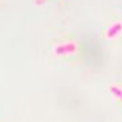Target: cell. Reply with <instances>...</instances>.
Wrapping results in <instances>:
<instances>
[{
  "label": "cell",
  "instance_id": "1",
  "mask_svg": "<svg viewBox=\"0 0 122 122\" xmlns=\"http://www.w3.org/2000/svg\"><path fill=\"white\" fill-rule=\"evenodd\" d=\"M77 50V45L73 42H70V43H64V44H60L56 45L54 48V53L56 55H65V54H72Z\"/></svg>",
  "mask_w": 122,
  "mask_h": 122
},
{
  "label": "cell",
  "instance_id": "2",
  "mask_svg": "<svg viewBox=\"0 0 122 122\" xmlns=\"http://www.w3.org/2000/svg\"><path fill=\"white\" fill-rule=\"evenodd\" d=\"M121 32H122V22H121V21H117V22H115L112 26H111V27L106 30L105 37H106L107 39H114V38L117 37Z\"/></svg>",
  "mask_w": 122,
  "mask_h": 122
},
{
  "label": "cell",
  "instance_id": "3",
  "mask_svg": "<svg viewBox=\"0 0 122 122\" xmlns=\"http://www.w3.org/2000/svg\"><path fill=\"white\" fill-rule=\"evenodd\" d=\"M110 92H111V93H112L116 98H118V99L122 100V89H121L120 87H117V86H111V87H110Z\"/></svg>",
  "mask_w": 122,
  "mask_h": 122
}]
</instances>
